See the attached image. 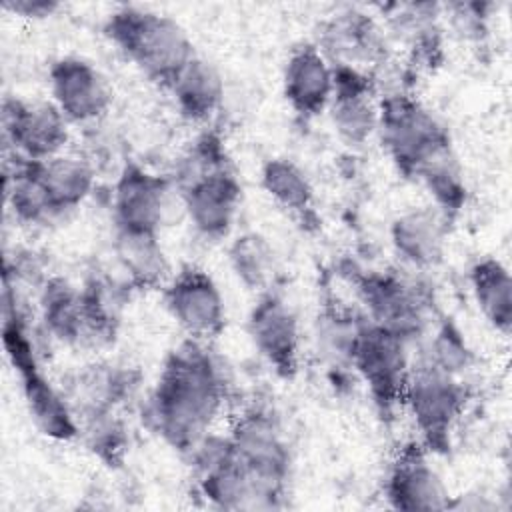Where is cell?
Instances as JSON below:
<instances>
[{
    "mask_svg": "<svg viewBox=\"0 0 512 512\" xmlns=\"http://www.w3.org/2000/svg\"><path fill=\"white\" fill-rule=\"evenodd\" d=\"M68 118L48 102L6 98L2 106V136L14 156L24 160H46L62 154L70 130Z\"/></svg>",
    "mask_w": 512,
    "mask_h": 512,
    "instance_id": "7",
    "label": "cell"
},
{
    "mask_svg": "<svg viewBox=\"0 0 512 512\" xmlns=\"http://www.w3.org/2000/svg\"><path fill=\"white\" fill-rule=\"evenodd\" d=\"M386 496L400 510H442L450 506L448 490L428 462L424 448L406 446L392 464L386 480Z\"/></svg>",
    "mask_w": 512,
    "mask_h": 512,
    "instance_id": "17",
    "label": "cell"
},
{
    "mask_svg": "<svg viewBox=\"0 0 512 512\" xmlns=\"http://www.w3.org/2000/svg\"><path fill=\"white\" fill-rule=\"evenodd\" d=\"M350 364L362 376L382 412L388 414L402 402V392L412 366L406 338L364 316Z\"/></svg>",
    "mask_w": 512,
    "mask_h": 512,
    "instance_id": "6",
    "label": "cell"
},
{
    "mask_svg": "<svg viewBox=\"0 0 512 512\" xmlns=\"http://www.w3.org/2000/svg\"><path fill=\"white\" fill-rule=\"evenodd\" d=\"M174 188V182L138 164H126L112 192L116 228L158 234L168 218Z\"/></svg>",
    "mask_w": 512,
    "mask_h": 512,
    "instance_id": "9",
    "label": "cell"
},
{
    "mask_svg": "<svg viewBox=\"0 0 512 512\" xmlns=\"http://www.w3.org/2000/svg\"><path fill=\"white\" fill-rule=\"evenodd\" d=\"M114 254L130 288H158L168 278L170 266L156 232L116 228Z\"/></svg>",
    "mask_w": 512,
    "mask_h": 512,
    "instance_id": "23",
    "label": "cell"
},
{
    "mask_svg": "<svg viewBox=\"0 0 512 512\" xmlns=\"http://www.w3.org/2000/svg\"><path fill=\"white\" fill-rule=\"evenodd\" d=\"M422 358L442 368L444 372L460 376L468 370L472 362V352L464 336L456 330V326L450 322H444L430 338L428 350L426 354H422Z\"/></svg>",
    "mask_w": 512,
    "mask_h": 512,
    "instance_id": "30",
    "label": "cell"
},
{
    "mask_svg": "<svg viewBox=\"0 0 512 512\" xmlns=\"http://www.w3.org/2000/svg\"><path fill=\"white\" fill-rule=\"evenodd\" d=\"M332 66L354 68L368 74V66L386 62L384 36L376 22L360 10H344L334 14L320 32L316 44Z\"/></svg>",
    "mask_w": 512,
    "mask_h": 512,
    "instance_id": "12",
    "label": "cell"
},
{
    "mask_svg": "<svg viewBox=\"0 0 512 512\" xmlns=\"http://www.w3.org/2000/svg\"><path fill=\"white\" fill-rule=\"evenodd\" d=\"M446 224L448 218L438 208L422 206L408 210L390 226L392 246L412 268H432L444 256Z\"/></svg>",
    "mask_w": 512,
    "mask_h": 512,
    "instance_id": "19",
    "label": "cell"
},
{
    "mask_svg": "<svg viewBox=\"0 0 512 512\" xmlns=\"http://www.w3.org/2000/svg\"><path fill=\"white\" fill-rule=\"evenodd\" d=\"M178 110L192 122H204L216 114L224 100V80L214 64L194 56L170 82Z\"/></svg>",
    "mask_w": 512,
    "mask_h": 512,
    "instance_id": "24",
    "label": "cell"
},
{
    "mask_svg": "<svg viewBox=\"0 0 512 512\" xmlns=\"http://www.w3.org/2000/svg\"><path fill=\"white\" fill-rule=\"evenodd\" d=\"M80 436H84L88 448L102 460L116 464L122 460L128 438L122 420L116 412H98L78 420Z\"/></svg>",
    "mask_w": 512,
    "mask_h": 512,
    "instance_id": "29",
    "label": "cell"
},
{
    "mask_svg": "<svg viewBox=\"0 0 512 512\" xmlns=\"http://www.w3.org/2000/svg\"><path fill=\"white\" fill-rule=\"evenodd\" d=\"M2 8L26 18H46V16H52L60 8V4L48 2V0H12V2H4Z\"/></svg>",
    "mask_w": 512,
    "mask_h": 512,
    "instance_id": "32",
    "label": "cell"
},
{
    "mask_svg": "<svg viewBox=\"0 0 512 512\" xmlns=\"http://www.w3.org/2000/svg\"><path fill=\"white\" fill-rule=\"evenodd\" d=\"M378 106L382 142L406 176H416L434 154L450 146L442 124L410 94L390 92L382 96Z\"/></svg>",
    "mask_w": 512,
    "mask_h": 512,
    "instance_id": "4",
    "label": "cell"
},
{
    "mask_svg": "<svg viewBox=\"0 0 512 512\" xmlns=\"http://www.w3.org/2000/svg\"><path fill=\"white\" fill-rule=\"evenodd\" d=\"M228 260L234 276L248 290H264L272 282L276 258L270 242L264 236L256 232L238 236L228 248Z\"/></svg>",
    "mask_w": 512,
    "mask_h": 512,
    "instance_id": "26",
    "label": "cell"
},
{
    "mask_svg": "<svg viewBox=\"0 0 512 512\" xmlns=\"http://www.w3.org/2000/svg\"><path fill=\"white\" fill-rule=\"evenodd\" d=\"M60 388L80 420L98 412H114L134 394L138 376L128 366L94 362L72 372Z\"/></svg>",
    "mask_w": 512,
    "mask_h": 512,
    "instance_id": "16",
    "label": "cell"
},
{
    "mask_svg": "<svg viewBox=\"0 0 512 512\" xmlns=\"http://www.w3.org/2000/svg\"><path fill=\"white\" fill-rule=\"evenodd\" d=\"M30 166L56 216L78 208L96 182L94 164L74 154L62 152L46 160H30Z\"/></svg>",
    "mask_w": 512,
    "mask_h": 512,
    "instance_id": "21",
    "label": "cell"
},
{
    "mask_svg": "<svg viewBox=\"0 0 512 512\" xmlns=\"http://www.w3.org/2000/svg\"><path fill=\"white\" fill-rule=\"evenodd\" d=\"M202 342L190 338L170 352L146 404L148 426L184 454L210 434L230 390L228 368Z\"/></svg>",
    "mask_w": 512,
    "mask_h": 512,
    "instance_id": "1",
    "label": "cell"
},
{
    "mask_svg": "<svg viewBox=\"0 0 512 512\" xmlns=\"http://www.w3.org/2000/svg\"><path fill=\"white\" fill-rule=\"evenodd\" d=\"M468 390L460 376L420 358L410 366L402 402L408 406L426 448L446 450L450 432L460 418Z\"/></svg>",
    "mask_w": 512,
    "mask_h": 512,
    "instance_id": "3",
    "label": "cell"
},
{
    "mask_svg": "<svg viewBox=\"0 0 512 512\" xmlns=\"http://www.w3.org/2000/svg\"><path fill=\"white\" fill-rule=\"evenodd\" d=\"M452 28L462 38H480L484 32V16L476 4H452L450 6Z\"/></svg>",
    "mask_w": 512,
    "mask_h": 512,
    "instance_id": "31",
    "label": "cell"
},
{
    "mask_svg": "<svg viewBox=\"0 0 512 512\" xmlns=\"http://www.w3.org/2000/svg\"><path fill=\"white\" fill-rule=\"evenodd\" d=\"M182 210L198 234L210 240L226 236L240 208L242 188L230 166L178 190Z\"/></svg>",
    "mask_w": 512,
    "mask_h": 512,
    "instance_id": "14",
    "label": "cell"
},
{
    "mask_svg": "<svg viewBox=\"0 0 512 512\" xmlns=\"http://www.w3.org/2000/svg\"><path fill=\"white\" fill-rule=\"evenodd\" d=\"M364 316L344 312L340 308H328L318 316V346L320 352L332 362L350 364L352 350L360 332Z\"/></svg>",
    "mask_w": 512,
    "mask_h": 512,
    "instance_id": "28",
    "label": "cell"
},
{
    "mask_svg": "<svg viewBox=\"0 0 512 512\" xmlns=\"http://www.w3.org/2000/svg\"><path fill=\"white\" fill-rule=\"evenodd\" d=\"M104 30L130 62L164 88L196 56L186 30L154 10L124 6L108 16Z\"/></svg>",
    "mask_w": 512,
    "mask_h": 512,
    "instance_id": "2",
    "label": "cell"
},
{
    "mask_svg": "<svg viewBox=\"0 0 512 512\" xmlns=\"http://www.w3.org/2000/svg\"><path fill=\"white\" fill-rule=\"evenodd\" d=\"M230 442L238 458L256 474L286 486L290 452L278 416L266 406H250L236 416Z\"/></svg>",
    "mask_w": 512,
    "mask_h": 512,
    "instance_id": "10",
    "label": "cell"
},
{
    "mask_svg": "<svg viewBox=\"0 0 512 512\" xmlns=\"http://www.w3.org/2000/svg\"><path fill=\"white\" fill-rule=\"evenodd\" d=\"M474 300L484 318L502 334L512 326V278L508 270L492 258L478 262L470 272Z\"/></svg>",
    "mask_w": 512,
    "mask_h": 512,
    "instance_id": "25",
    "label": "cell"
},
{
    "mask_svg": "<svg viewBox=\"0 0 512 512\" xmlns=\"http://www.w3.org/2000/svg\"><path fill=\"white\" fill-rule=\"evenodd\" d=\"M52 102L68 122L90 124L106 114L112 104V88L106 76L88 60L60 58L48 74Z\"/></svg>",
    "mask_w": 512,
    "mask_h": 512,
    "instance_id": "11",
    "label": "cell"
},
{
    "mask_svg": "<svg viewBox=\"0 0 512 512\" xmlns=\"http://www.w3.org/2000/svg\"><path fill=\"white\" fill-rule=\"evenodd\" d=\"M358 292L366 306V318L408 342L424 332L432 312L428 288L394 272H374L358 280Z\"/></svg>",
    "mask_w": 512,
    "mask_h": 512,
    "instance_id": "5",
    "label": "cell"
},
{
    "mask_svg": "<svg viewBox=\"0 0 512 512\" xmlns=\"http://www.w3.org/2000/svg\"><path fill=\"white\" fill-rule=\"evenodd\" d=\"M42 328L50 340L72 346H94L82 290L66 278L52 276L38 292Z\"/></svg>",
    "mask_w": 512,
    "mask_h": 512,
    "instance_id": "20",
    "label": "cell"
},
{
    "mask_svg": "<svg viewBox=\"0 0 512 512\" xmlns=\"http://www.w3.org/2000/svg\"><path fill=\"white\" fill-rule=\"evenodd\" d=\"M248 332L258 354L276 370L290 378L300 360V326L294 310L276 294H264L252 308Z\"/></svg>",
    "mask_w": 512,
    "mask_h": 512,
    "instance_id": "13",
    "label": "cell"
},
{
    "mask_svg": "<svg viewBox=\"0 0 512 512\" xmlns=\"http://www.w3.org/2000/svg\"><path fill=\"white\" fill-rule=\"evenodd\" d=\"M262 188L286 210L304 212L310 208L314 190L300 166L286 158L268 160L262 168Z\"/></svg>",
    "mask_w": 512,
    "mask_h": 512,
    "instance_id": "27",
    "label": "cell"
},
{
    "mask_svg": "<svg viewBox=\"0 0 512 512\" xmlns=\"http://www.w3.org/2000/svg\"><path fill=\"white\" fill-rule=\"evenodd\" d=\"M22 392L36 428L54 440H72L80 436L78 418L64 396L62 388L54 386L42 372V368H30L20 372Z\"/></svg>",
    "mask_w": 512,
    "mask_h": 512,
    "instance_id": "22",
    "label": "cell"
},
{
    "mask_svg": "<svg viewBox=\"0 0 512 512\" xmlns=\"http://www.w3.org/2000/svg\"><path fill=\"white\" fill-rule=\"evenodd\" d=\"M284 96L294 112L316 116L328 108L334 92V66L316 44L294 48L284 66Z\"/></svg>",
    "mask_w": 512,
    "mask_h": 512,
    "instance_id": "18",
    "label": "cell"
},
{
    "mask_svg": "<svg viewBox=\"0 0 512 512\" xmlns=\"http://www.w3.org/2000/svg\"><path fill=\"white\" fill-rule=\"evenodd\" d=\"M330 116L338 136L348 146H362L378 130L380 106L374 100V80L370 74L334 66V92Z\"/></svg>",
    "mask_w": 512,
    "mask_h": 512,
    "instance_id": "15",
    "label": "cell"
},
{
    "mask_svg": "<svg viewBox=\"0 0 512 512\" xmlns=\"http://www.w3.org/2000/svg\"><path fill=\"white\" fill-rule=\"evenodd\" d=\"M164 304L190 338L208 340L224 328V298L216 282L200 268L188 266L172 276L164 286Z\"/></svg>",
    "mask_w": 512,
    "mask_h": 512,
    "instance_id": "8",
    "label": "cell"
}]
</instances>
